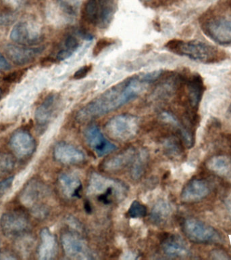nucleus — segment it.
<instances>
[{
    "mask_svg": "<svg viewBox=\"0 0 231 260\" xmlns=\"http://www.w3.org/2000/svg\"><path fill=\"white\" fill-rule=\"evenodd\" d=\"M161 74L160 70L142 73L120 81L79 110L77 120L89 121L119 109L139 96Z\"/></svg>",
    "mask_w": 231,
    "mask_h": 260,
    "instance_id": "1",
    "label": "nucleus"
},
{
    "mask_svg": "<svg viewBox=\"0 0 231 260\" xmlns=\"http://www.w3.org/2000/svg\"><path fill=\"white\" fill-rule=\"evenodd\" d=\"M165 48L176 54L204 63L215 62L220 58V55L218 49L215 47L196 41L184 42L172 40L166 43Z\"/></svg>",
    "mask_w": 231,
    "mask_h": 260,
    "instance_id": "2",
    "label": "nucleus"
},
{
    "mask_svg": "<svg viewBox=\"0 0 231 260\" xmlns=\"http://www.w3.org/2000/svg\"><path fill=\"white\" fill-rule=\"evenodd\" d=\"M127 190V187L123 183L98 173H93L89 178L87 189L89 194L97 197L104 204L122 200L126 196Z\"/></svg>",
    "mask_w": 231,
    "mask_h": 260,
    "instance_id": "3",
    "label": "nucleus"
},
{
    "mask_svg": "<svg viewBox=\"0 0 231 260\" xmlns=\"http://www.w3.org/2000/svg\"><path fill=\"white\" fill-rule=\"evenodd\" d=\"M115 12V0H86L82 14L83 19L87 23L105 29L112 21Z\"/></svg>",
    "mask_w": 231,
    "mask_h": 260,
    "instance_id": "4",
    "label": "nucleus"
},
{
    "mask_svg": "<svg viewBox=\"0 0 231 260\" xmlns=\"http://www.w3.org/2000/svg\"><path fill=\"white\" fill-rule=\"evenodd\" d=\"M105 129L112 139L127 141L137 135L139 129V119L130 114H122L109 119L105 124Z\"/></svg>",
    "mask_w": 231,
    "mask_h": 260,
    "instance_id": "5",
    "label": "nucleus"
},
{
    "mask_svg": "<svg viewBox=\"0 0 231 260\" xmlns=\"http://www.w3.org/2000/svg\"><path fill=\"white\" fill-rule=\"evenodd\" d=\"M0 226L6 237H19L29 229V219L25 211L15 209L2 215Z\"/></svg>",
    "mask_w": 231,
    "mask_h": 260,
    "instance_id": "6",
    "label": "nucleus"
},
{
    "mask_svg": "<svg viewBox=\"0 0 231 260\" xmlns=\"http://www.w3.org/2000/svg\"><path fill=\"white\" fill-rule=\"evenodd\" d=\"M183 231L186 237L195 243H208L220 239L216 230L196 219H186L184 222Z\"/></svg>",
    "mask_w": 231,
    "mask_h": 260,
    "instance_id": "7",
    "label": "nucleus"
},
{
    "mask_svg": "<svg viewBox=\"0 0 231 260\" xmlns=\"http://www.w3.org/2000/svg\"><path fill=\"white\" fill-rule=\"evenodd\" d=\"M63 249L67 257L72 259L87 260L93 259L88 245L84 240L74 234L64 233L61 238Z\"/></svg>",
    "mask_w": 231,
    "mask_h": 260,
    "instance_id": "8",
    "label": "nucleus"
},
{
    "mask_svg": "<svg viewBox=\"0 0 231 260\" xmlns=\"http://www.w3.org/2000/svg\"><path fill=\"white\" fill-rule=\"evenodd\" d=\"M205 31L213 40L221 44H231V16L210 20L205 24Z\"/></svg>",
    "mask_w": 231,
    "mask_h": 260,
    "instance_id": "9",
    "label": "nucleus"
},
{
    "mask_svg": "<svg viewBox=\"0 0 231 260\" xmlns=\"http://www.w3.org/2000/svg\"><path fill=\"white\" fill-rule=\"evenodd\" d=\"M85 139L89 147L98 156H103L115 150L114 144L105 138L96 125H91L85 130Z\"/></svg>",
    "mask_w": 231,
    "mask_h": 260,
    "instance_id": "10",
    "label": "nucleus"
},
{
    "mask_svg": "<svg viewBox=\"0 0 231 260\" xmlns=\"http://www.w3.org/2000/svg\"><path fill=\"white\" fill-rule=\"evenodd\" d=\"M10 146L16 156L26 157L31 155L35 150L36 142L29 132L18 129L10 138Z\"/></svg>",
    "mask_w": 231,
    "mask_h": 260,
    "instance_id": "11",
    "label": "nucleus"
},
{
    "mask_svg": "<svg viewBox=\"0 0 231 260\" xmlns=\"http://www.w3.org/2000/svg\"><path fill=\"white\" fill-rule=\"evenodd\" d=\"M60 103V97L58 93L49 94L36 110V123L40 126L48 125L58 111Z\"/></svg>",
    "mask_w": 231,
    "mask_h": 260,
    "instance_id": "12",
    "label": "nucleus"
},
{
    "mask_svg": "<svg viewBox=\"0 0 231 260\" xmlns=\"http://www.w3.org/2000/svg\"><path fill=\"white\" fill-rule=\"evenodd\" d=\"M54 156L58 162L66 165L80 164L85 158L84 153L79 148L63 142L55 146Z\"/></svg>",
    "mask_w": 231,
    "mask_h": 260,
    "instance_id": "13",
    "label": "nucleus"
},
{
    "mask_svg": "<svg viewBox=\"0 0 231 260\" xmlns=\"http://www.w3.org/2000/svg\"><path fill=\"white\" fill-rule=\"evenodd\" d=\"M44 50L43 47L24 48L10 44L6 47V52L14 64L24 65L32 62Z\"/></svg>",
    "mask_w": 231,
    "mask_h": 260,
    "instance_id": "14",
    "label": "nucleus"
},
{
    "mask_svg": "<svg viewBox=\"0 0 231 260\" xmlns=\"http://www.w3.org/2000/svg\"><path fill=\"white\" fill-rule=\"evenodd\" d=\"M10 38L14 42L18 44L29 45L38 40L40 32L32 24L22 22L14 26L10 32Z\"/></svg>",
    "mask_w": 231,
    "mask_h": 260,
    "instance_id": "15",
    "label": "nucleus"
},
{
    "mask_svg": "<svg viewBox=\"0 0 231 260\" xmlns=\"http://www.w3.org/2000/svg\"><path fill=\"white\" fill-rule=\"evenodd\" d=\"M210 189L205 181L195 179L184 186L181 193V199L186 203L202 201L210 193Z\"/></svg>",
    "mask_w": 231,
    "mask_h": 260,
    "instance_id": "16",
    "label": "nucleus"
},
{
    "mask_svg": "<svg viewBox=\"0 0 231 260\" xmlns=\"http://www.w3.org/2000/svg\"><path fill=\"white\" fill-rule=\"evenodd\" d=\"M41 243L38 248V259L50 260L54 258L57 252V242L50 230L45 228L40 233Z\"/></svg>",
    "mask_w": 231,
    "mask_h": 260,
    "instance_id": "17",
    "label": "nucleus"
},
{
    "mask_svg": "<svg viewBox=\"0 0 231 260\" xmlns=\"http://www.w3.org/2000/svg\"><path fill=\"white\" fill-rule=\"evenodd\" d=\"M58 183L63 194L68 198L80 197L82 184L76 175L70 173H63L59 176Z\"/></svg>",
    "mask_w": 231,
    "mask_h": 260,
    "instance_id": "18",
    "label": "nucleus"
},
{
    "mask_svg": "<svg viewBox=\"0 0 231 260\" xmlns=\"http://www.w3.org/2000/svg\"><path fill=\"white\" fill-rule=\"evenodd\" d=\"M162 250L166 255L172 257H185L189 251L186 243L177 236H170L162 244Z\"/></svg>",
    "mask_w": 231,
    "mask_h": 260,
    "instance_id": "19",
    "label": "nucleus"
},
{
    "mask_svg": "<svg viewBox=\"0 0 231 260\" xmlns=\"http://www.w3.org/2000/svg\"><path fill=\"white\" fill-rule=\"evenodd\" d=\"M135 155V150L133 148H129L105 160L103 168L105 170L110 172L123 170L129 165L133 164Z\"/></svg>",
    "mask_w": 231,
    "mask_h": 260,
    "instance_id": "20",
    "label": "nucleus"
},
{
    "mask_svg": "<svg viewBox=\"0 0 231 260\" xmlns=\"http://www.w3.org/2000/svg\"><path fill=\"white\" fill-rule=\"evenodd\" d=\"M207 167L212 172L231 181V158L228 156H214L207 162Z\"/></svg>",
    "mask_w": 231,
    "mask_h": 260,
    "instance_id": "21",
    "label": "nucleus"
},
{
    "mask_svg": "<svg viewBox=\"0 0 231 260\" xmlns=\"http://www.w3.org/2000/svg\"><path fill=\"white\" fill-rule=\"evenodd\" d=\"M172 214V207L166 201H158L154 205L151 211V220L158 225L165 224L169 220Z\"/></svg>",
    "mask_w": 231,
    "mask_h": 260,
    "instance_id": "22",
    "label": "nucleus"
},
{
    "mask_svg": "<svg viewBox=\"0 0 231 260\" xmlns=\"http://www.w3.org/2000/svg\"><path fill=\"white\" fill-rule=\"evenodd\" d=\"M188 101L192 107H198L204 91V82L199 75H192L187 81Z\"/></svg>",
    "mask_w": 231,
    "mask_h": 260,
    "instance_id": "23",
    "label": "nucleus"
},
{
    "mask_svg": "<svg viewBox=\"0 0 231 260\" xmlns=\"http://www.w3.org/2000/svg\"><path fill=\"white\" fill-rule=\"evenodd\" d=\"M161 119L162 121L166 123L171 124L172 125L179 129L180 133L181 134L182 138H183L184 143L188 147H191L192 143H194V139L191 134L187 129H186L180 121H178L177 118L175 116L172 115V113L164 112L161 115Z\"/></svg>",
    "mask_w": 231,
    "mask_h": 260,
    "instance_id": "24",
    "label": "nucleus"
},
{
    "mask_svg": "<svg viewBox=\"0 0 231 260\" xmlns=\"http://www.w3.org/2000/svg\"><path fill=\"white\" fill-rule=\"evenodd\" d=\"M42 188L40 183L32 180L26 186L22 194V201L24 204L30 205L35 202L41 196Z\"/></svg>",
    "mask_w": 231,
    "mask_h": 260,
    "instance_id": "25",
    "label": "nucleus"
},
{
    "mask_svg": "<svg viewBox=\"0 0 231 260\" xmlns=\"http://www.w3.org/2000/svg\"><path fill=\"white\" fill-rule=\"evenodd\" d=\"M79 47V42L76 37L72 35L67 36L64 41V48L59 51L57 54V59L58 60H66L74 54Z\"/></svg>",
    "mask_w": 231,
    "mask_h": 260,
    "instance_id": "26",
    "label": "nucleus"
},
{
    "mask_svg": "<svg viewBox=\"0 0 231 260\" xmlns=\"http://www.w3.org/2000/svg\"><path fill=\"white\" fill-rule=\"evenodd\" d=\"M148 161V154L145 150H140L136 154L132 166L131 174L133 178H139L143 174Z\"/></svg>",
    "mask_w": 231,
    "mask_h": 260,
    "instance_id": "27",
    "label": "nucleus"
},
{
    "mask_svg": "<svg viewBox=\"0 0 231 260\" xmlns=\"http://www.w3.org/2000/svg\"><path fill=\"white\" fill-rule=\"evenodd\" d=\"M15 159L10 154L0 152V177L8 174L13 170Z\"/></svg>",
    "mask_w": 231,
    "mask_h": 260,
    "instance_id": "28",
    "label": "nucleus"
},
{
    "mask_svg": "<svg viewBox=\"0 0 231 260\" xmlns=\"http://www.w3.org/2000/svg\"><path fill=\"white\" fill-rule=\"evenodd\" d=\"M147 208L145 205L139 201H135L132 203L129 207L128 215L131 218H141L147 215Z\"/></svg>",
    "mask_w": 231,
    "mask_h": 260,
    "instance_id": "29",
    "label": "nucleus"
},
{
    "mask_svg": "<svg viewBox=\"0 0 231 260\" xmlns=\"http://www.w3.org/2000/svg\"><path fill=\"white\" fill-rule=\"evenodd\" d=\"M114 40L110 38H102L99 40L96 43L94 48H93V56H96L100 54L105 48H107L111 44H114Z\"/></svg>",
    "mask_w": 231,
    "mask_h": 260,
    "instance_id": "30",
    "label": "nucleus"
},
{
    "mask_svg": "<svg viewBox=\"0 0 231 260\" xmlns=\"http://www.w3.org/2000/svg\"><path fill=\"white\" fill-rule=\"evenodd\" d=\"M91 69H92V65L91 64H87L81 67V68L78 69V70L74 73V75H72L73 79H75V80H80V79L85 78V77H87V75L90 73Z\"/></svg>",
    "mask_w": 231,
    "mask_h": 260,
    "instance_id": "31",
    "label": "nucleus"
},
{
    "mask_svg": "<svg viewBox=\"0 0 231 260\" xmlns=\"http://www.w3.org/2000/svg\"><path fill=\"white\" fill-rule=\"evenodd\" d=\"M14 178V176L9 177V178H6V180L0 182V194H4L8 188L11 187Z\"/></svg>",
    "mask_w": 231,
    "mask_h": 260,
    "instance_id": "32",
    "label": "nucleus"
},
{
    "mask_svg": "<svg viewBox=\"0 0 231 260\" xmlns=\"http://www.w3.org/2000/svg\"><path fill=\"white\" fill-rule=\"evenodd\" d=\"M212 255L214 259H229L228 256L226 255V253H224L223 251H214L212 252Z\"/></svg>",
    "mask_w": 231,
    "mask_h": 260,
    "instance_id": "33",
    "label": "nucleus"
},
{
    "mask_svg": "<svg viewBox=\"0 0 231 260\" xmlns=\"http://www.w3.org/2000/svg\"><path fill=\"white\" fill-rule=\"evenodd\" d=\"M11 68L9 63L6 60L5 57L0 53V69L2 70H9Z\"/></svg>",
    "mask_w": 231,
    "mask_h": 260,
    "instance_id": "34",
    "label": "nucleus"
},
{
    "mask_svg": "<svg viewBox=\"0 0 231 260\" xmlns=\"http://www.w3.org/2000/svg\"><path fill=\"white\" fill-rule=\"evenodd\" d=\"M19 76V73H10V74L8 75L7 76L4 78V80L9 81V82H15Z\"/></svg>",
    "mask_w": 231,
    "mask_h": 260,
    "instance_id": "35",
    "label": "nucleus"
},
{
    "mask_svg": "<svg viewBox=\"0 0 231 260\" xmlns=\"http://www.w3.org/2000/svg\"><path fill=\"white\" fill-rule=\"evenodd\" d=\"M25 0H4L6 4H9L13 7H18L21 5Z\"/></svg>",
    "mask_w": 231,
    "mask_h": 260,
    "instance_id": "36",
    "label": "nucleus"
},
{
    "mask_svg": "<svg viewBox=\"0 0 231 260\" xmlns=\"http://www.w3.org/2000/svg\"><path fill=\"white\" fill-rule=\"evenodd\" d=\"M16 259V256L12 255L8 252H0V259Z\"/></svg>",
    "mask_w": 231,
    "mask_h": 260,
    "instance_id": "37",
    "label": "nucleus"
},
{
    "mask_svg": "<svg viewBox=\"0 0 231 260\" xmlns=\"http://www.w3.org/2000/svg\"><path fill=\"white\" fill-rule=\"evenodd\" d=\"M225 204H226V208L228 209L229 214L231 216V195L228 196L225 200Z\"/></svg>",
    "mask_w": 231,
    "mask_h": 260,
    "instance_id": "38",
    "label": "nucleus"
},
{
    "mask_svg": "<svg viewBox=\"0 0 231 260\" xmlns=\"http://www.w3.org/2000/svg\"><path fill=\"white\" fill-rule=\"evenodd\" d=\"M2 95H3V91H2V89L0 88V99H1Z\"/></svg>",
    "mask_w": 231,
    "mask_h": 260,
    "instance_id": "39",
    "label": "nucleus"
},
{
    "mask_svg": "<svg viewBox=\"0 0 231 260\" xmlns=\"http://www.w3.org/2000/svg\"><path fill=\"white\" fill-rule=\"evenodd\" d=\"M229 113H230L231 115V108H230V109H229Z\"/></svg>",
    "mask_w": 231,
    "mask_h": 260,
    "instance_id": "40",
    "label": "nucleus"
},
{
    "mask_svg": "<svg viewBox=\"0 0 231 260\" xmlns=\"http://www.w3.org/2000/svg\"><path fill=\"white\" fill-rule=\"evenodd\" d=\"M145 1H149V0H145Z\"/></svg>",
    "mask_w": 231,
    "mask_h": 260,
    "instance_id": "41",
    "label": "nucleus"
}]
</instances>
